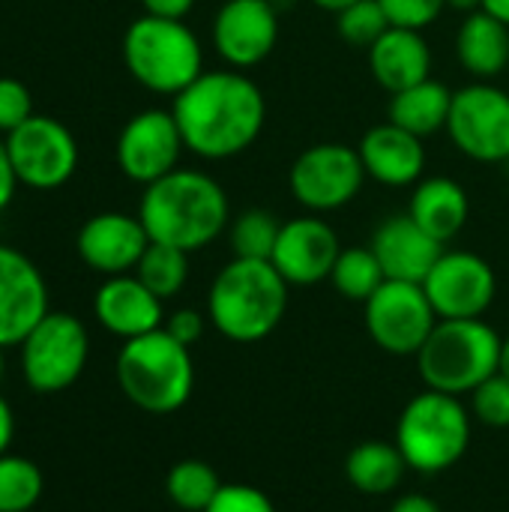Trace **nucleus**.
<instances>
[{
  "label": "nucleus",
  "instance_id": "23",
  "mask_svg": "<svg viewBox=\"0 0 509 512\" xmlns=\"http://www.w3.org/2000/svg\"><path fill=\"white\" fill-rule=\"evenodd\" d=\"M408 216L426 234H432L438 243H447L468 225L471 201L459 180L435 174V177L414 183V192L408 201Z\"/></svg>",
  "mask_w": 509,
  "mask_h": 512
},
{
  "label": "nucleus",
  "instance_id": "40",
  "mask_svg": "<svg viewBox=\"0 0 509 512\" xmlns=\"http://www.w3.org/2000/svg\"><path fill=\"white\" fill-rule=\"evenodd\" d=\"M390 512H441V507L426 495H402L393 501Z\"/></svg>",
  "mask_w": 509,
  "mask_h": 512
},
{
  "label": "nucleus",
  "instance_id": "30",
  "mask_svg": "<svg viewBox=\"0 0 509 512\" xmlns=\"http://www.w3.org/2000/svg\"><path fill=\"white\" fill-rule=\"evenodd\" d=\"M135 276L159 297V300H171L183 291L186 279H189V252L165 246V243H153L147 246V252L141 255Z\"/></svg>",
  "mask_w": 509,
  "mask_h": 512
},
{
  "label": "nucleus",
  "instance_id": "42",
  "mask_svg": "<svg viewBox=\"0 0 509 512\" xmlns=\"http://www.w3.org/2000/svg\"><path fill=\"white\" fill-rule=\"evenodd\" d=\"M483 9L492 12L495 18H501L509 27V0H483Z\"/></svg>",
  "mask_w": 509,
  "mask_h": 512
},
{
  "label": "nucleus",
  "instance_id": "21",
  "mask_svg": "<svg viewBox=\"0 0 509 512\" xmlns=\"http://www.w3.org/2000/svg\"><path fill=\"white\" fill-rule=\"evenodd\" d=\"M357 153L363 159L366 177H372L384 186H411V183L423 180V171H426L423 138H417L414 132H408L390 120L372 126L360 138Z\"/></svg>",
  "mask_w": 509,
  "mask_h": 512
},
{
  "label": "nucleus",
  "instance_id": "37",
  "mask_svg": "<svg viewBox=\"0 0 509 512\" xmlns=\"http://www.w3.org/2000/svg\"><path fill=\"white\" fill-rule=\"evenodd\" d=\"M207 321L210 318H204L198 309H177V312H171L168 318H165V330L180 342V345H186V348H192L201 336H204V327H207Z\"/></svg>",
  "mask_w": 509,
  "mask_h": 512
},
{
  "label": "nucleus",
  "instance_id": "2",
  "mask_svg": "<svg viewBox=\"0 0 509 512\" xmlns=\"http://www.w3.org/2000/svg\"><path fill=\"white\" fill-rule=\"evenodd\" d=\"M138 219L153 243L198 252L219 240L231 225V204L222 183L210 174L174 168L162 180L144 186Z\"/></svg>",
  "mask_w": 509,
  "mask_h": 512
},
{
  "label": "nucleus",
  "instance_id": "3",
  "mask_svg": "<svg viewBox=\"0 0 509 512\" xmlns=\"http://www.w3.org/2000/svg\"><path fill=\"white\" fill-rule=\"evenodd\" d=\"M288 291L291 285L270 261L231 258L210 285L207 318L225 339L252 345L282 324Z\"/></svg>",
  "mask_w": 509,
  "mask_h": 512
},
{
  "label": "nucleus",
  "instance_id": "45",
  "mask_svg": "<svg viewBox=\"0 0 509 512\" xmlns=\"http://www.w3.org/2000/svg\"><path fill=\"white\" fill-rule=\"evenodd\" d=\"M498 372L509 378V336L504 339V345H501V369H498Z\"/></svg>",
  "mask_w": 509,
  "mask_h": 512
},
{
  "label": "nucleus",
  "instance_id": "14",
  "mask_svg": "<svg viewBox=\"0 0 509 512\" xmlns=\"http://www.w3.org/2000/svg\"><path fill=\"white\" fill-rule=\"evenodd\" d=\"M183 150L186 144L174 114L165 108H147L129 117L120 129L117 165L129 180L150 186L177 168Z\"/></svg>",
  "mask_w": 509,
  "mask_h": 512
},
{
  "label": "nucleus",
  "instance_id": "41",
  "mask_svg": "<svg viewBox=\"0 0 509 512\" xmlns=\"http://www.w3.org/2000/svg\"><path fill=\"white\" fill-rule=\"evenodd\" d=\"M12 438H15V414H12V405L0 396V456L9 453Z\"/></svg>",
  "mask_w": 509,
  "mask_h": 512
},
{
  "label": "nucleus",
  "instance_id": "44",
  "mask_svg": "<svg viewBox=\"0 0 509 512\" xmlns=\"http://www.w3.org/2000/svg\"><path fill=\"white\" fill-rule=\"evenodd\" d=\"M315 6H321V9H327V12H342V9H348L351 3H357V0H312Z\"/></svg>",
  "mask_w": 509,
  "mask_h": 512
},
{
  "label": "nucleus",
  "instance_id": "17",
  "mask_svg": "<svg viewBox=\"0 0 509 512\" xmlns=\"http://www.w3.org/2000/svg\"><path fill=\"white\" fill-rule=\"evenodd\" d=\"M48 312V285L39 267L24 252L0 243V345H21Z\"/></svg>",
  "mask_w": 509,
  "mask_h": 512
},
{
  "label": "nucleus",
  "instance_id": "48",
  "mask_svg": "<svg viewBox=\"0 0 509 512\" xmlns=\"http://www.w3.org/2000/svg\"><path fill=\"white\" fill-rule=\"evenodd\" d=\"M504 165H507V171H509V156H507V162H504Z\"/></svg>",
  "mask_w": 509,
  "mask_h": 512
},
{
  "label": "nucleus",
  "instance_id": "29",
  "mask_svg": "<svg viewBox=\"0 0 509 512\" xmlns=\"http://www.w3.org/2000/svg\"><path fill=\"white\" fill-rule=\"evenodd\" d=\"M282 222L261 207H249L240 216L231 219L228 225V243L234 258H249V261H270L276 240H279Z\"/></svg>",
  "mask_w": 509,
  "mask_h": 512
},
{
  "label": "nucleus",
  "instance_id": "10",
  "mask_svg": "<svg viewBox=\"0 0 509 512\" xmlns=\"http://www.w3.org/2000/svg\"><path fill=\"white\" fill-rule=\"evenodd\" d=\"M363 180H366V168L357 147L336 144V141L306 147L288 171L291 195L309 213L342 210L360 195Z\"/></svg>",
  "mask_w": 509,
  "mask_h": 512
},
{
  "label": "nucleus",
  "instance_id": "1",
  "mask_svg": "<svg viewBox=\"0 0 509 512\" xmlns=\"http://www.w3.org/2000/svg\"><path fill=\"white\" fill-rule=\"evenodd\" d=\"M171 114L186 150L216 162L231 159L258 141L267 123V99L240 69H216L201 72L177 93Z\"/></svg>",
  "mask_w": 509,
  "mask_h": 512
},
{
  "label": "nucleus",
  "instance_id": "20",
  "mask_svg": "<svg viewBox=\"0 0 509 512\" xmlns=\"http://www.w3.org/2000/svg\"><path fill=\"white\" fill-rule=\"evenodd\" d=\"M372 252L393 282H417L429 276L435 261L444 255V243L426 234L408 213L384 219L372 234Z\"/></svg>",
  "mask_w": 509,
  "mask_h": 512
},
{
  "label": "nucleus",
  "instance_id": "15",
  "mask_svg": "<svg viewBox=\"0 0 509 512\" xmlns=\"http://www.w3.org/2000/svg\"><path fill=\"white\" fill-rule=\"evenodd\" d=\"M210 36L228 69H252L276 48L279 9L270 0H225L213 15Z\"/></svg>",
  "mask_w": 509,
  "mask_h": 512
},
{
  "label": "nucleus",
  "instance_id": "6",
  "mask_svg": "<svg viewBox=\"0 0 509 512\" xmlns=\"http://www.w3.org/2000/svg\"><path fill=\"white\" fill-rule=\"evenodd\" d=\"M123 63L141 87L177 96L204 72V51L189 24L141 15L123 33Z\"/></svg>",
  "mask_w": 509,
  "mask_h": 512
},
{
  "label": "nucleus",
  "instance_id": "26",
  "mask_svg": "<svg viewBox=\"0 0 509 512\" xmlns=\"http://www.w3.org/2000/svg\"><path fill=\"white\" fill-rule=\"evenodd\" d=\"M408 462L402 456V450L387 441H363L357 444L348 459H345V477L348 483L369 498H381L390 495L402 486L405 474H408Z\"/></svg>",
  "mask_w": 509,
  "mask_h": 512
},
{
  "label": "nucleus",
  "instance_id": "28",
  "mask_svg": "<svg viewBox=\"0 0 509 512\" xmlns=\"http://www.w3.org/2000/svg\"><path fill=\"white\" fill-rule=\"evenodd\" d=\"M222 486L225 483L219 480V474L201 459H183L165 477V492L171 504L183 512H204Z\"/></svg>",
  "mask_w": 509,
  "mask_h": 512
},
{
  "label": "nucleus",
  "instance_id": "22",
  "mask_svg": "<svg viewBox=\"0 0 509 512\" xmlns=\"http://www.w3.org/2000/svg\"><path fill=\"white\" fill-rule=\"evenodd\" d=\"M366 54H369V69L375 81L390 96L432 78V48L423 30L393 24Z\"/></svg>",
  "mask_w": 509,
  "mask_h": 512
},
{
  "label": "nucleus",
  "instance_id": "47",
  "mask_svg": "<svg viewBox=\"0 0 509 512\" xmlns=\"http://www.w3.org/2000/svg\"><path fill=\"white\" fill-rule=\"evenodd\" d=\"M270 3H273V6H276V9H282V6H291V3H294V0H270Z\"/></svg>",
  "mask_w": 509,
  "mask_h": 512
},
{
  "label": "nucleus",
  "instance_id": "33",
  "mask_svg": "<svg viewBox=\"0 0 509 512\" xmlns=\"http://www.w3.org/2000/svg\"><path fill=\"white\" fill-rule=\"evenodd\" d=\"M471 414L489 429H509V378L495 372L471 393Z\"/></svg>",
  "mask_w": 509,
  "mask_h": 512
},
{
  "label": "nucleus",
  "instance_id": "36",
  "mask_svg": "<svg viewBox=\"0 0 509 512\" xmlns=\"http://www.w3.org/2000/svg\"><path fill=\"white\" fill-rule=\"evenodd\" d=\"M204 512H276V507L261 489L231 483V486L219 489V495L213 498V504Z\"/></svg>",
  "mask_w": 509,
  "mask_h": 512
},
{
  "label": "nucleus",
  "instance_id": "34",
  "mask_svg": "<svg viewBox=\"0 0 509 512\" xmlns=\"http://www.w3.org/2000/svg\"><path fill=\"white\" fill-rule=\"evenodd\" d=\"M396 27H411V30H426L435 24V18L447 9V0H378Z\"/></svg>",
  "mask_w": 509,
  "mask_h": 512
},
{
  "label": "nucleus",
  "instance_id": "35",
  "mask_svg": "<svg viewBox=\"0 0 509 512\" xmlns=\"http://www.w3.org/2000/svg\"><path fill=\"white\" fill-rule=\"evenodd\" d=\"M33 117V96L18 78H0V132H15Z\"/></svg>",
  "mask_w": 509,
  "mask_h": 512
},
{
  "label": "nucleus",
  "instance_id": "31",
  "mask_svg": "<svg viewBox=\"0 0 509 512\" xmlns=\"http://www.w3.org/2000/svg\"><path fill=\"white\" fill-rule=\"evenodd\" d=\"M45 477L27 456H0V512H33L42 501Z\"/></svg>",
  "mask_w": 509,
  "mask_h": 512
},
{
  "label": "nucleus",
  "instance_id": "24",
  "mask_svg": "<svg viewBox=\"0 0 509 512\" xmlns=\"http://www.w3.org/2000/svg\"><path fill=\"white\" fill-rule=\"evenodd\" d=\"M456 57L477 81H495L509 66V27L486 9L465 15L456 33Z\"/></svg>",
  "mask_w": 509,
  "mask_h": 512
},
{
  "label": "nucleus",
  "instance_id": "7",
  "mask_svg": "<svg viewBox=\"0 0 509 512\" xmlns=\"http://www.w3.org/2000/svg\"><path fill=\"white\" fill-rule=\"evenodd\" d=\"M471 444V411L459 396L429 390L414 396L396 423V447L417 474H441L453 468Z\"/></svg>",
  "mask_w": 509,
  "mask_h": 512
},
{
  "label": "nucleus",
  "instance_id": "18",
  "mask_svg": "<svg viewBox=\"0 0 509 512\" xmlns=\"http://www.w3.org/2000/svg\"><path fill=\"white\" fill-rule=\"evenodd\" d=\"M147 246H150V237L141 219L129 213H117V210L90 216L78 228V237H75L78 258L102 276L135 273Z\"/></svg>",
  "mask_w": 509,
  "mask_h": 512
},
{
  "label": "nucleus",
  "instance_id": "39",
  "mask_svg": "<svg viewBox=\"0 0 509 512\" xmlns=\"http://www.w3.org/2000/svg\"><path fill=\"white\" fill-rule=\"evenodd\" d=\"M15 186H18V177H15L12 159H9V147H6V138H0V210L9 207Z\"/></svg>",
  "mask_w": 509,
  "mask_h": 512
},
{
  "label": "nucleus",
  "instance_id": "38",
  "mask_svg": "<svg viewBox=\"0 0 509 512\" xmlns=\"http://www.w3.org/2000/svg\"><path fill=\"white\" fill-rule=\"evenodd\" d=\"M144 6V15H156V18H174V21H183L195 0H141Z\"/></svg>",
  "mask_w": 509,
  "mask_h": 512
},
{
  "label": "nucleus",
  "instance_id": "5",
  "mask_svg": "<svg viewBox=\"0 0 509 512\" xmlns=\"http://www.w3.org/2000/svg\"><path fill=\"white\" fill-rule=\"evenodd\" d=\"M501 345L504 339L483 318L438 321L417 354L420 378L429 390L471 396L501 369Z\"/></svg>",
  "mask_w": 509,
  "mask_h": 512
},
{
  "label": "nucleus",
  "instance_id": "27",
  "mask_svg": "<svg viewBox=\"0 0 509 512\" xmlns=\"http://www.w3.org/2000/svg\"><path fill=\"white\" fill-rule=\"evenodd\" d=\"M330 282L342 297H348L354 303H366L387 282V276H384V267L375 258L372 246H351V249L339 252Z\"/></svg>",
  "mask_w": 509,
  "mask_h": 512
},
{
  "label": "nucleus",
  "instance_id": "16",
  "mask_svg": "<svg viewBox=\"0 0 509 512\" xmlns=\"http://www.w3.org/2000/svg\"><path fill=\"white\" fill-rule=\"evenodd\" d=\"M339 252V234L330 222H324L321 216H300L282 222L270 264L282 273L288 285L306 288L330 279Z\"/></svg>",
  "mask_w": 509,
  "mask_h": 512
},
{
  "label": "nucleus",
  "instance_id": "11",
  "mask_svg": "<svg viewBox=\"0 0 509 512\" xmlns=\"http://www.w3.org/2000/svg\"><path fill=\"white\" fill-rule=\"evenodd\" d=\"M363 318L372 342L393 357H417L438 324L423 285L393 279L363 303Z\"/></svg>",
  "mask_w": 509,
  "mask_h": 512
},
{
  "label": "nucleus",
  "instance_id": "25",
  "mask_svg": "<svg viewBox=\"0 0 509 512\" xmlns=\"http://www.w3.org/2000/svg\"><path fill=\"white\" fill-rule=\"evenodd\" d=\"M450 108H453V90L435 78H426L414 87L393 93L387 117H390V123L414 132L417 138H429V135L447 129Z\"/></svg>",
  "mask_w": 509,
  "mask_h": 512
},
{
  "label": "nucleus",
  "instance_id": "32",
  "mask_svg": "<svg viewBox=\"0 0 509 512\" xmlns=\"http://www.w3.org/2000/svg\"><path fill=\"white\" fill-rule=\"evenodd\" d=\"M390 27L393 24L378 0H357L348 9L336 12V30L351 48L369 51Z\"/></svg>",
  "mask_w": 509,
  "mask_h": 512
},
{
  "label": "nucleus",
  "instance_id": "19",
  "mask_svg": "<svg viewBox=\"0 0 509 512\" xmlns=\"http://www.w3.org/2000/svg\"><path fill=\"white\" fill-rule=\"evenodd\" d=\"M93 315L102 330L120 336L123 342L153 333L165 324L162 300L135 273L108 276L93 297Z\"/></svg>",
  "mask_w": 509,
  "mask_h": 512
},
{
  "label": "nucleus",
  "instance_id": "4",
  "mask_svg": "<svg viewBox=\"0 0 509 512\" xmlns=\"http://www.w3.org/2000/svg\"><path fill=\"white\" fill-rule=\"evenodd\" d=\"M114 372L123 396L147 414L180 411L195 387L192 354L165 327L123 342Z\"/></svg>",
  "mask_w": 509,
  "mask_h": 512
},
{
  "label": "nucleus",
  "instance_id": "8",
  "mask_svg": "<svg viewBox=\"0 0 509 512\" xmlns=\"http://www.w3.org/2000/svg\"><path fill=\"white\" fill-rule=\"evenodd\" d=\"M24 384L39 396L69 390L90 357V336L81 318L69 312H48L18 345Z\"/></svg>",
  "mask_w": 509,
  "mask_h": 512
},
{
  "label": "nucleus",
  "instance_id": "9",
  "mask_svg": "<svg viewBox=\"0 0 509 512\" xmlns=\"http://www.w3.org/2000/svg\"><path fill=\"white\" fill-rule=\"evenodd\" d=\"M444 132L453 147L474 162H507L509 93L492 81H474L453 90V108Z\"/></svg>",
  "mask_w": 509,
  "mask_h": 512
},
{
  "label": "nucleus",
  "instance_id": "12",
  "mask_svg": "<svg viewBox=\"0 0 509 512\" xmlns=\"http://www.w3.org/2000/svg\"><path fill=\"white\" fill-rule=\"evenodd\" d=\"M6 147L18 183L39 192L69 183V177L78 168L75 135L48 114H33L27 123L9 132Z\"/></svg>",
  "mask_w": 509,
  "mask_h": 512
},
{
  "label": "nucleus",
  "instance_id": "13",
  "mask_svg": "<svg viewBox=\"0 0 509 512\" xmlns=\"http://www.w3.org/2000/svg\"><path fill=\"white\" fill-rule=\"evenodd\" d=\"M423 291L438 321L483 318L498 294V276L492 264L477 252H447L435 261L423 279Z\"/></svg>",
  "mask_w": 509,
  "mask_h": 512
},
{
  "label": "nucleus",
  "instance_id": "46",
  "mask_svg": "<svg viewBox=\"0 0 509 512\" xmlns=\"http://www.w3.org/2000/svg\"><path fill=\"white\" fill-rule=\"evenodd\" d=\"M6 348L0 345V384H3V375H6V354H3Z\"/></svg>",
  "mask_w": 509,
  "mask_h": 512
},
{
  "label": "nucleus",
  "instance_id": "43",
  "mask_svg": "<svg viewBox=\"0 0 509 512\" xmlns=\"http://www.w3.org/2000/svg\"><path fill=\"white\" fill-rule=\"evenodd\" d=\"M447 9L471 15V12H480L483 9V0H447Z\"/></svg>",
  "mask_w": 509,
  "mask_h": 512
}]
</instances>
